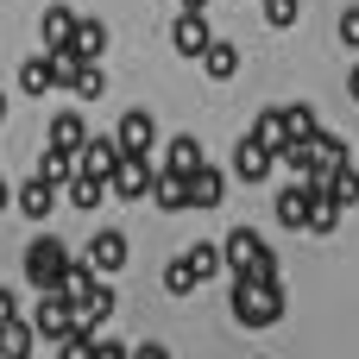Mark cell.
I'll use <instances>...</instances> for the list:
<instances>
[{"instance_id": "obj_1", "label": "cell", "mask_w": 359, "mask_h": 359, "mask_svg": "<svg viewBox=\"0 0 359 359\" xmlns=\"http://www.w3.org/2000/svg\"><path fill=\"white\" fill-rule=\"evenodd\" d=\"M284 316V284L278 278H233V322L240 328H271Z\"/></svg>"}, {"instance_id": "obj_2", "label": "cell", "mask_w": 359, "mask_h": 359, "mask_svg": "<svg viewBox=\"0 0 359 359\" xmlns=\"http://www.w3.org/2000/svg\"><path fill=\"white\" fill-rule=\"evenodd\" d=\"M221 259L233 265V278H278V259H271V246L252 227H233L227 246H221Z\"/></svg>"}, {"instance_id": "obj_3", "label": "cell", "mask_w": 359, "mask_h": 359, "mask_svg": "<svg viewBox=\"0 0 359 359\" xmlns=\"http://www.w3.org/2000/svg\"><path fill=\"white\" fill-rule=\"evenodd\" d=\"M63 271H69V246H63V240H38V246L25 252V284H32V290H57Z\"/></svg>"}, {"instance_id": "obj_4", "label": "cell", "mask_w": 359, "mask_h": 359, "mask_svg": "<svg viewBox=\"0 0 359 359\" xmlns=\"http://www.w3.org/2000/svg\"><path fill=\"white\" fill-rule=\"evenodd\" d=\"M32 328H38L44 341H63V334H76V303H69L63 290H44V303H38Z\"/></svg>"}, {"instance_id": "obj_5", "label": "cell", "mask_w": 359, "mask_h": 359, "mask_svg": "<svg viewBox=\"0 0 359 359\" xmlns=\"http://www.w3.org/2000/svg\"><path fill=\"white\" fill-rule=\"evenodd\" d=\"M82 259L95 265V278H114V271H126V233L101 227V233L88 240V252H82Z\"/></svg>"}, {"instance_id": "obj_6", "label": "cell", "mask_w": 359, "mask_h": 359, "mask_svg": "<svg viewBox=\"0 0 359 359\" xmlns=\"http://www.w3.org/2000/svg\"><path fill=\"white\" fill-rule=\"evenodd\" d=\"M271 164H278V158H271V151H265L252 133L233 145V177H240V183H265V177H271Z\"/></svg>"}, {"instance_id": "obj_7", "label": "cell", "mask_w": 359, "mask_h": 359, "mask_svg": "<svg viewBox=\"0 0 359 359\" xmlns=\"http://www.w3.org/2000/svg\"><path fill=\"white\" fill-rule=\"evenodd\" d=\"M69 57H88V63H101V50H107V25L101 19H88V13H76V32H69V44H63Z\"/></svg>"}, {"instance_id": "obj_8", "label": "cell", "mask_w": 359, "mask_h": 359, "mask_svg": "<svg viewBox=\"0 0 359 359\" xmlns=\"http://www.w3.org/2000/svg\"><path fill=\"white\" fill-rule=\"evenodd\" d=\"M114 164H120V145L114 139H82V151H76V170H88V177H114Z\"/></svg>"}, {"instance_id": "obj_9", "label": "cell", "mask_w": 359, "mask_h": 359, "mask_svg": "<svg viewBox=\"0 0 359 359\" xmlns=\"http://www.w3.org/2000/svg\"><path fill=\"white\" fill-rule=\"evenodd\" d=\"M151 202H158L164 215H183V208H189V177H177V170L158 164V177H151Z\"/></svg>"}, {"instance_id": "obj_10", "label": "cell", "mask_w": 359, "mask_h": 359, "mask_svg": "<svg viewBox=\"0 0 359 359\" xmlns=\"http://www.w3.org/2000/svg\"><path fill=\"white\" fill-rule=\"evenodd\" d=\"M221 196H227V177L215 164H196L189 170V208H221Z\"/></svg>"}, {"instance_id": "obj_11", "label": "cell", "mask_w": 359, "mask_h": 359, "mask_svg": "<svg viewBox=\"0 0 359 359\" xmlns=\"http://www.w3.org/2000/svg\"><path fill=\"white\" fill-rule=\"evenodd\" d=\"M13 202H19V215H32V221H44V215H50V202H57V183L32 170V177L19 183V196H13Z\"/></svg>"}, {"instance_id": "obj_12", "label": "cell", "mask_w": 359, "mask_h": 359, "mask_svg": "<svg viewBox=\"0 0 359 359\" xmlns=\"http://www.w3.org/2000/svg\"><path fill=\"white\" fill-rule=\"evenodd\" d=\"M170 44H177L183 57H202V44H208V19L183 6V13H177V25H170Z\"/></svg>"}, {"instance_id": "obj_13", "label": "cell", "mask_w": 359, "mask_h": 359, "mask_svg": "<svg viewBox=\"0 0 359 359\" xmlns=\"http://www.w3.org/2000/svg\"><path fill=\"white\" fill-rule=\"evenodd\" d=\"M19 88H25V95H50V88H57V50L25 57V63H19Z\"/></svg>"}, {"instance_id": "obj_14", "label": "cell", "mask_w": 359, "mask_h": 359, "mask_svg": "<svg viewBox=\"0 0 359 359\" xmlns=\"http://www.w3.org/2000/svg\"><path fill=\"white\" fill-rule=\"evenodd\" d=\"M114 145H120V151H151V114H120Z\"/></svg>"}, {"instance_id": "obj_15", "label": "cell", "mask_w": 359, "mask_h": 359, "mask_svg": "<svg viewBox=\"0 0 359 359\" xmlns=\"http://www.w3.org/2000/svg\"><path fill=\"white\" fill-rule=\"evenodd\" d=\"M309 208H316V196H309V183H297V189H284V196H278V227H309Z\"/></svg>"}, {"instance_id": "obj_16", "label": "cell", "mask_w": 359, "mask_h": 359, "mask_svg": "<svg viewBox=\"0 0 359 359\" xmlns=\"http://www.w3.org/2000/svg\"><path fill=\"white\" fill-rule=\"evenodd\" d=\"M183 265L196 271V284H208V278H221V271H227V259H221V246H215V240H196V246L183 252Z\"/></svg>"}, {"instance_id": "obj_17", "label": "cell", "mask_w": 359, "mask_h": 359, "mask_svg": "<svg viewBox=\"0 0 359 359\" xmlns=\"http://www.w3.org/2000/svg\"><path fill=\"white\" fill-rule=\"evenodd\" d=\"M32 341H38V328H25L19 316L0 322V359H32Z\"/></svg>"}, {"instance_id": "obj_18", "label": "cell", "mask_w": 359, "mask_h": 359, "mask_svg": "<svg viewBox=\"0 0 359 359\" xmlns=\"http://www.w3.org/2000/svg\"><path fill=\"white\" fill-rule=\"evenodd\" d=\"M38 32H44V50H63V44H69V32H76V13H69V6H44Z\"/></svg>"}, {"instance_id": "obj_19", "label": "cell", "mask_w": 359, "mask_h": 359, "mask_svg": "<svg viewBox=\"0 0 359 359\" xmlns=\"http://www.w3.org/2000/svg\"><path fill=\"white\" fill-rule=\"evenodd\" d=\"M202 69H208L215 82H233V69H240V50H233V44H221V38H208V44H202Z\"/></svg>"}, {"instance_id": "obj_20", "label": "cell", "mask_w": 359, "mask_h": 359, "mask_svg": "<svg viewBox=\"0 0 359 359\" xmlns=\"http://www.w3.org/2000/svg\"><path fill=\"white\" fill-rule=\"evenodd\" d=\"M82 139H88V120L82 114H50V145L57 151H82Z\"/></svg>"}, {"instance_id": "obj_21", "label": "cell", "mask_w": 359, "mask_h": 359, "mask_svg": "<svg viewBox=\"0 0 359 359\" xmlns=\"http://www.w3.org/2000/svg\"><path fill=\"white\" fill-rule=\"evenodd\" d=\"M252 139H259V145L278 158V151H284V139H290V126H284V107H265V114L252 120Z\"/></svg>"}, {"instance_id": "obj_22", "label": "cell", "mask_w": 359, "mask_h": 359, "mask_svg": "<svg viewBox=\"0 0 359 359\" xmlns=\"http://www.w3.org/2000/svg\"><path fill=\"white\" fill-rule=\"evenodd\" d=\"M196 164H202V145H196L189 133H177V139L164 145V170H177V177H189Z\"/></svg>"}, {"instance_id": "obj_23", "label": "cell", "mask_w": 359, "mask_h": 359, "mask_svg": "<svg viewBox=\"0 0 359 359\" xmlns=\"http://www.w3.org/2000/svg\"><path fill=\"white\" fill-rule=\"evenodd\" d=\"M63 196H69L76 208H101V202H107V183H101V177H88V170H76V177L63 183Z\"/></svg>"}, {"instance_id": "obj_24", "label": "cell", "mask_w": 359, "mask_h": 359, "mask_svg": "<svg viewBox=\"0 0 359 359\" xmlns=\"http://www.w3.org/2000/svg\"><path fill=\"white\" fill-rule=\"evenodd\" d=\"M284 126H290V139H316V133H322V120H316L309 101H290V107H284Z\"/></svg>"}, {"instance_id": "obj_25", "label": "cell", "mask_w": 359, "mask_h": 359, "mask_svg": "<svg viewBox=\"0 0 359 359\" xmlns=\"http://www.w3.org/2000/svg\"><path fill=\"white\" fill-rule=\"evenodd\" d=\"M38 177H50V183H57V189H63V183H69V177H76V151H57V145H50V151H44V158H38Z\"/></svg>"}, {"instance_id": "obj_26", "label": "cell", "mask_w": 359, "mask_h": 359, "mask_svg": "<svg viewBox=\"0 0 359 359\" xmlns=\"http://www.w3.org/2000/svg\"><path fill=\"white\" fill-rule=\"evenodd\" d=\"M328 202L353 208V202H359V170H347V164H334V177H328Z\"/></svg>"}, {"instance_id": "obj_27", "label": "cell", "mask_w": 359, "mask_h": 359, "mask_svg": "<svg viewBox=\"0 0 359 359\" xmlns=\"http://www.w3.org/2000/svg\"><path fill=\"white\" fill-rule=\"evenodd\" d=\"M164 290H170V297H189V290H196V271H189L183 259H170V265H164Z\"/></svg>"}, {"instance_id": "obj_28", "label": "cell", "mask_w": 359, "mask_h": 359, "mask_svg": "<svg viewBox=\"0 0 359 359\" xmlns=\"http://www.w3.org/2000/svg\"><path fill=\"white\" fill-rule=\"evenodd\" d=\"M265 19L284 32V25H297V0H265Z\"/></svg>"}, {"instance_id": "obj_29", "label": "cell", "mask_w": 359, "mask_h": 359, "mask_svg": "<svg viewBox=\"0 0 359 359\" xmlns=\"http://www.w3.org/2000/svg\"><path fill=\"white\" fill-rule=\"evenodd\" d=\"M341 44H347V50H359V6H347V13H341Z\"/></svg>"}, {"instance_id": "obj_30", "label": "cell", "mask_w": 359, "mask_h": 359, "mask_svg": "<svg viewBox=\"0 0 359 359\" xmlns=\"http://www.w3.org/2000/svg\"><path fill=\"white\" fill-rule=\"evenodd\" d=\"M88 359H126V347H120V341H95V353Z\"/></svg>"}, {"instance_id": "obj_31", "label": "cell", "mask_w": 359, "mask_h": 359, "mask_svg": "<svg viewBox=\"0 0 359 359\" xmlns=\"http://www.w3.org/2000/svg\"><path fill=\"white\" fill-rule=\"evenodd\" d=\"M133 359H170V347H164V341H145V347H139Z\"/></svg>"}, {"instance_id": "obj_32", "label": "cell", "mask_w": 359, "mask_h": 359, "mask_svg": "<svg viewBox=\"0 0 359 359\" xmlns=\"http://www.w3.org/2000/svg\"><path fill=\"white\" fill-rule=\"evenodd\" d=\"M6 316H19V297H13V290H0V322H6Z\"/></svg>"}, {"instance_id": "obj_33", "label": "cell", "mask_w": 359, "mask_h": 359, "mask_svg": "<svg viewBox=\"0 0 359 359\" xmlns=\"http://www.w3.org/2000/svg\"><path fill=\"white\" fill-rule=\"evenodd\" d=\"M347 95H353V101H359V63H353V69H347Z\"/></svg>"}, {"instance_id": "obj_34", "label": "cell", "mask_w": 359, "mask_h": 359, "mask_svg": "<svg viewBox=\"0 0 359 359\" xmlns=\"http://www.w3.org/2000/svg\"><path fill=\"white\" fill-rule=\"evenodd\" d=\"M183 6H189V13H208V0H183Z\"/></svg>"}, {"instance_id": "obj_35", "label": "cell", "mask_w": 359, "mask_h": 359, "mask_svg": "<svg viewBox=\"0 0 359 359\" xmlns=\"http://www.w3.org/2000/svg\"><path fill=\"white\" fill-rule=\"evenodd\" d=\"M6 202H13V196H6V183H0V208H6Z\"/></svg>"}, {"instance_id": "obj_36", "label": "cell", "mask_w": 359, "mask_h": 359, "mask_svg": "<svg viewBox=\"0 0 359 359\" xmlns=\"http://www.w3.org/2000/svg\"><path fill=\"white\" fill-rule=\"evenodd\" d=\"M0 120H6V95H0Z\"/></svg>"}]
</instances>
